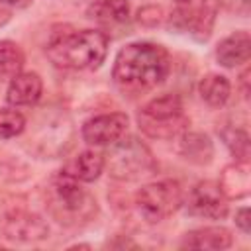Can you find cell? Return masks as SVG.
<instances>
[{"mask_svg":"<svg viewBox=\"0 0 251 251\" xmlns=\"http://www.w3.org/2000/svg\"><path fill=\"white\" fill-rule=\"evenodd\" d=\"M171 73L169 51L153 41H133L114 59L112 80L126 96H139L157 88Z\"/></svg>","mask_w":251,"mask_h":251,"instance_id":"6da1fadb","label":"cell"},{"mask_svg":"<svg viewBox=\"0 0 251 251\" xmlns=\"http://www.w3.org/2000/svg\"><path fill=\"white\" fill-rule=\"evenodd\" d=\"M108 35L100 29L53 31L45 45L47 59L65 71H94L108 55Z\"/></svg>","mask_w":251,"mask_h":251,"instance_id":"7a4b0ae2","label":"cell"},{"mask_svg":"<svg viewBox=\"0 0 251 251\" xmlns=\"http://www.w3.org/2000/svg\"><path fill=\"white\" fill-rule=\"evenodd\" d=\"M45 208L49 216L65 227H82L98 216L94 194L75 176L59 171L43 188Z\"/></svg>","mask_w":251,"mask_h":251,"instance_id":"3957f363","label":"cell"},{"mask_svg":"<svg viewBox=\"0 0 251 251\" xmlns=\"http://www.w3.org/2000/svg\"><path fill=\"white\" fill-rule=\"evenodd\" d=\"M157 159L151 149L135 135H122L108 145L104 153V169L108 175L122 182H135L157 173Z\"/></svg>","mask_w":251,"mask_h":251,"instance_id":"277c9868","label":"cell"},{"mask_svg":"<svg viewBox=\"0 0 251 251\" xmlns=\"http://www.w3.org/2000/svg\"><path fill=\"white\" fill-rule=\"evenodd\" d=\"M73 137L75 127L69 114L57 108H45L33 120L25 135V147L41 159H55L67 153Z\"/></svg>","mask_w":251,"mask_h":251,"instance_id":"5b68a950","label":"cell"},{"mask_svg":"<svg viewBox=\"0 0 251 251\" xmlns=\"http://www.w3.org/2000/svg\"><path fill=\"white\" fill-rule=\"evenodd\" d=\"M139 129L151 139H175L188 129L190 118L184 114V106L178 94L167 92L145 102L137 112Z\"/></svg>","mask_w":251,"mask_h":251,"instance_id":"8992f818","label":"cell"},{"mask_svg":"<svg viewBox=\"0 0 251 251\" xmlns=\"http://www.w3.org/2000/svg\"><path fill=\"white\" fill-rule=\"evenodd\" d=\"M182 186L173 178H163L143 184L135 192L133 204L147 224H159L182 206Z\"/></svg>","mask_w":251,"mask_h":251,"instance_id":"52a82bcc","label":"cell"},{"mask_svg":"<svg viewBox=\"0 0 251 251\" xmlns=\"http://www.w3.org/2000/svg\"><path fill=\"white\" fill-rule=\"evenodd\" d=\"M182 206L194 218L204 220H224L227 216V198L224 196L222 188L214 180H200L196 182L186 198H182Z\"/></svg>","mask_w":251,"mask_h":251,"instance_id":"ba28073f","label":"cell"},{"mask_svg":"<svg viewBox=\"0 0 251 251\" xmlns=\"http://www.w3.org/2000/svg\"><path fill=\"white\" fill-rule=\"evenodd\" d=\"M0 235L12 243H37L49 237V226L33 212L10 210L0 218Z\"/></svg>","mask_w":251,"mask_h":251,"instance_id":"9c48e42d","label":"cell"},{"mask_svg":"<svg viewBox=\"0 0 251 251\" xmlns=\"http://www.w3.org/2000/svg\"><path fill=\"white\" fill-rule=\"evenodd\" d=\"M127 126H129V118L124 112L100 114L84 122L80 135L88 145H94V147L110 145L118 141L122 135H126Z\"/></svg>","mask_w":251,"mask_h":251,"instance_id":"30bf717a","label":"cell"},{"mask_svg":"<svg viewBox=\"0 0 251 251\" xmlns=\"http://www.w3.org/2000/svg\"><path fill=\"white\" fill-rule=\"evenodd\" d=\"M216 10L208 4L202 8H175L169 16V27L186 31L198 41H208L212 35Z\"/></svg>","mask_w":251,"mask_h":251,"instance_id":"8fae6325","label":"cell"},{"mask_svg":"<svg viewBox=\"0 0 251 251\" xmlns=\"http://www.w3.org/2000/svg\"><path fill=\"white\" fill-rule=\"evenodd\" d=\"M86 14L102 29H120L127 27L131 20V4L127 0H94Z\"/></svg>","mask_w":251,"mask_h":251,"instance_id":"7c38bea8","label":"cell"},{"mask_svg":"<svg viewBox=\"0 0 251 251\" xmlns=\"http://www.w3.org/2000/svg\"><path fill=\"white\" fill-rule=\"evenodd\" d=\"M43 94V80L37 73L31 71H22L14 78H10L8 90H6V100L10 106L20 108V106H35Z\"/></svg>","mask_w":251,"mask_h":251,"instance_id":"4fadbf2b","label":"cell"},{"mask_svg":"<svg viewBox=\"0 0 251 251\" xmlns=\"http://www.w3.org/2000/svg\"><path fill=\"white\" fill-rule=\"evenodd\" d=\"M251 57V35L245 29L233 31L216 45V61L226 69H235Z\"/></svg>","mask_w":251,"mask_h":251,"instance_id":"5bb4252c","label":"cell"},{"mask_svg":"<svg viewBox=\"0 0 251 251\" xmlns=\"http://www.w3.org/2000/svg\"><path fill=\"white\" fill-rule=\"evenodd\" d=\"M233 245V235L224 226H206L198 229H190L184 233L180 247L188 249H210V251H222L229 249Z\"/></svg>","mask_w":251,"mask_h":251,"instance_id":"9a60e30c","label":"cell"},{"mask_svg":"<svg viewBox=\"0 0 251 251\" xmlns=\"http://www.w3.org/2000/svg\"><path fill=\"white\" fill-rule=\"evenodd\" d=\"M178 155L196 167H206L214 161V143L202 131H182L178 135Z\"/></svg>","mask_w":251,"mask_h":251,"instance_id":"2e32d148","label":"cell"},{"mask_svg":"<svg viewBox=\"0 0 251 251\" xmlns=\"http://www.w3.org/2000/svg\"><path fill=\"white\" fill-rule=\"evenodd\" d=\"M227 200H241L251 192V169L249 161H233L224 167L218 180Z\"/></svg>","mask_w":251,"mask_h":251,"instance_id":"e0dca14e","label":"cell"},{"mask_svg":"<svg viewBox=\"0 0 251 251\" xmlns=\"http://www.w3.org/2000/svg\"><path fill=\"white\" fill-rule=\"evenodd\" d=\"M61 171L71 175V176H75L80 182H94L104 171V155L94 151V149L80 151Z\"/></svg>","mask_w":251,"mask_h":251,"instance_id":"ac0fdd59","label":"cell"},{"mask_svg":"<svg viewBox=\"0 0 251 251\" xmlns=\"http://www.w3.org/2000/svg\"><path fill=\"white\" fill-rule=\"evenodd\" d=\"M198 94L210 108H222L231 96V82L220 73H208L198 82Z\"/></svg>","mask_w":251,"mask_h":251,"instance_id":"d6986e66","label":"cell"},{"mask_svg":"<svg viewBox=\"0 0 251 251\" xmlns=\"http://www.w3.org/2000/svg\"><path fill=\"white\" fill-rule=\"evenodd\" d=\"M218 135L222 137L224 145L227 147V151L233 155L235 161H249L251 155L249 133L243 127L235 124H224L222 127H218Z\"/></svg>","mask_w":251,"mask_h":251,"instance_id":"ffe728a7","label":"cell"},{"mask_svg":"<svg viewBox=\"0 0 251 251\" xmlns=\"http://www.w3.org/2000/svg\"><path fill=\"white\" fill-rule=\"evenodd\" d=\"M25 55L12 39H0V80H10L22 73Z\"/></svg>","mask_w":251,"mask_h":251,"instance_id":"44dd1931","label":"cell"},{"mask_svg":"<svg viewBox=\"0 0 251 251\" xmlns=\"http://www.w3.org/2000/svg\"><path fill=\"white\" fill-rule=\"evenodd\" d=\"M25 131V116L16 108H0V137L12 139Z\"/></svg>","mask_w":251,"mask_h":251,"instance_id":"7402d4cb","label":"cell"},{"mask_svg":"<svg viewBox=\"0 0 251 251\" xmlns=\"http://www.w3.org/2000/svg\"><path fill=\"white\" fill-rule=\"evenodd\" d=\"M165 18H167L165 10L159 4H145L135 14V22L141 27H157V25H161L165 22Z\"/></svg>","mask_w":251,"mask_h":251,"instance_id":"603a6c76","label":"cell"},{"mask_svg":"<svg viewBox=\"0 0 251 251\" xmlns=\"http://www.w3.org/2000/svg\"><path fill=\"white\" fill-rule=\"evenodd\" d=\"M218 4L235 16H249V0H218Z\"/></svg>","mask_w":251,"mask_h":251,"instance_id":"cb8c5ba5","label":"cell"},{"mask_svg":"<svg viewBox=\"0 0 251 251\" xmlns=\"http://www.w3.org/2000/svg\"><path fill=\"white\" fill-rule=\"evenodd\" d=\"M233 222H235V226H237L245 235L251 233V214H249V208H247V206H243V208H239V210L235 212Z\"/></svg>","mask_w":251,"mask_h":251,"instance_id":"d4e9b609","label":"cell"},{"mask_svg":"<svg viewBox=\"0 0 251 251\" xmlns=\"http://www.w3.org/2000/svg\"><path fill=\"white\" fill-rule=\"evenodd\" d=\"M249 75H251L249 69H243V73L239 75V88H241V96L245 100L249 98Z\"/></svg>","mask_w":251,"mask_h":251,"instance_id":"484cf974","label":"cell"},{"mask_svg":"<svg viewBox=\"0 0 251 251\" xmlns=\"http://www.w3.org/2000/svg\"><path fill=\"white\" fill-rule=\"evenodd\" d=\"M176 8H202L208 4V0H173Z\"/></svg>","mask_w":251,"mask_h":251,"instance_id":"4316f807","label":"cell"},{"mask_svg":"<svg viewBox=\"0 0 251 251\" xmlns=\"http://www.w3.org/2000/svg\"><path fill=\"white\" fill-rule=\"evenodd\" d=\"M10 18H12L10 8H8V6H4V4H0V27H4V25L10 22Z\"/></svg>","mask_w":251,"mask_h":251,"instance_id":"83f0119b","label":"cell"},{"mask_svg":"<svg viewBox=\"0 0 251 251\" xmlns=\"http://www.w3.org/2000/svg\"><path fill=\"white\" fill-rule=\"evenodd\" d=\"M31 0H0V4L8 6V8H25Z\"/></svg>","mask_w":251,"mask_h":251,"instance_id":"f1b7e54d","label":"cell"},{"mask_svg":"<svg viewBox=\"0 0 251 251\" xmlns=\"http://www.w3.org/2000/svg\"><path fill=\"white\" fill-rule=\"evenodd\" d=\"M122 239V235H120ZM108 247H137V243H133L131 239H122V241H108Z\"/></svg>","mask_w":251,"mask_h":251,"instance_id":"f546056e","label":"cell"},{"mask_svg":"<svg viewBox=\"0 0 251 251\" xmlns=\"http://www.w3.org/2000/svg\"><path fill=\"white\" fill-rule=\"evenodd\" d=\"M0 249H2V243H0Z\"/></svg>","mask_w":251,"mask_h":251,"instance_id":"4dcf8cb0","label":"cell"}]
</instances>
